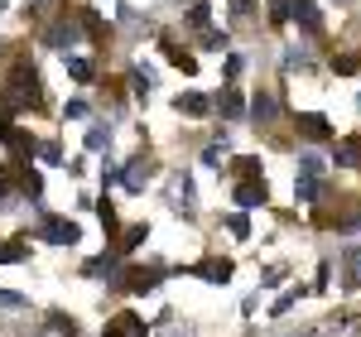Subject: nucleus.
Wrapping results in <instances>:
<instances>
[{
	"instance_id": "nucleus-1",
	"label": "nucleus",
	"mask_w": 361,
	"mask_h": 337,
	"mask_svg": "<svg viewBox=\"0 0 361 337\" xmlns=\"http://www.w3.org/2000/svg\"><path fill=\"white\" fill-rule=\"evenodd\" d=\"M82 34H87L82 15H63V20L49 29V44H54L58 54H68V49H78V44H82Z\"/></svg>"
},
{
	"instance_id": "nucleus-2",
	"label": "nucleus",
	"mask_w": 361,
	"mask_h": 337,
	"mask_svg": "<svg viewBox=\"0 0 361 337\" xmlns=\"http://www.w3.org/2000/svg\"><path fill=\"white\" fill-rule=\"evenodd\" d=\"M231 197H236V207H241V212H250V207H265L270 188H265V178H236Z\"/></svg>"
},
{
	"instance_id": "nucleus-3",
	"label": "nucleus",
	"mask_w": 361,
	"mask_h": 337,
	"mask_svg": "<svg viewBox=\"0 0 361 337\" xmlns=\"http://www.w3.org/2000/svg\"><path fill=\"white\" fill-rule=\"evenodd\" d=\"M149 178H154V164H149L145 154L121 168V188H126V193H145V183H149Z\"/></svg>"
},
{
	"instance_id": "nucleus-4",
	"label": "nucleus",
	"mask_w": 361,
	"mask_h": 337,
	"mask_svg": "<svg viewBox=\"0 0 361 337\" xmlns=\"http://www.w3.org/2000/svg\"><path fill=\"white\" fill-rule=\"evenodd\" d=\"M44 241H54V246H78L82 231H78V222H68V217H49V222H44Z\"/></svg>"
},
{
	"instance_id": "nucleus-5",
	"label": "nucleus",
	"mask_w": 361,
	"mask_h": 337,
	"mask_svg": "<svg viewBox=\"0 0 361 337\" xmlns=\"http://www.w3.org/2000/svg\"><path fill=\"white\" fill-rule=\"evenodd\" d=\"M173 207H178L183 217H193V212H197V188H193V178H188V168L173 173Z\"/></svg>"
},
{
	"instance_id": "nucleus-6",
	"label": "nucleus",
	"mask_w": 361,
	"mask_h": 337,
	"mask_svg": "<svg viewBox=\"0 0 361 337\" xmlns=\"http://www.w3.org/2000/svg\"><path fill=\"white\" fill-rule=\"evenodd\" d=\"M299 135H304V140H333V121H328V116H318V111H304L299 116Z\"/></svg>"
},
{
	"instance_id": "nucleus-7",
	"label": "nucleus",
	"mask_w": 361,
	"mask_h": 337,
	"mask_svg": "<svg viewBox=\"0 0 361 337\" xmlns=\"http://www.w3.org/2000/svg\"><path fill=\"white\" fill-rule=\"evenodd\" d=\"M15 102H20V106H25V102H34V106L44 102V97H39V78H34V68H25V63L15 68Z\"/></svg>"
},
{
	"instance_id": "nucleus-8",
	"label": "nucleus",
	"mask_w": 361,
	"mask_h": 337,
	"mask_svg": "<svg viewBox=\"0 0 361 337\" xmlns=\"http://www.w3.org/2000/svg\"><path fill=\"white\" fill-rule=\"evenodd\" d=\"M193 275H197V280H207V284H226V280H231V260H222V255H212V260H202V265H193Z\"/></svg>"
},
{
	"instance_id": "nucleus-9",
	"label": "nucleus",
	"mask_w": 361,
	"mask_h": 337,
	"mask_svg": "<svg viewBox=\"0 0 361 337\" xmlns=\"http://www.w3.org/2000/svg\"><path fill=\"white\" fill-rule=\"evenodd\" d=\"M102 337H149V328H145V318H135V313H121Z\"/></svg>"
},
{
	"instance_id": "nucleus-10",
	"label": "nucleus",
	"mask_w": 361,
	"mask_h": 337,
	"mask_svg": "<svg viewBox=\"0 0 361 337\" xmlns=\"http://www.w3.org/2000/svg\"><path fill=\"white\" fill-rule=\"evenodd\" d=\"M275 116H279V102L270 97V92H255V102H250V121H255V125H270Z\"/></svg>"
},
{
	"instance_id": "nucleus-11",
	"label": "nucleus",
	"mask_w": 361,
	"mask_h": 337,
	"mask_svg": "<svg viewBox=\"0 0 361 337\" xmlns=\"http://www.w3.org/2000/svg\"><path fill=\"white\" fill-rule=\"evenodd\" d=\"M173 106H178V116H207V111H212V97H202V92H183Z\"/></svg>"
},
{
	"instance_id": "nucleus-12",
	"label": "nucleus",
	"mask_w": 361,
	"mask_h": 337,
	"mask_svg": "<svg viewBox=\"0 0 361 337\" xmlns=\"http://www.w3.org/2000/svg\"><path fill=\"white\" fill-rule=\"evenodd\" d=\"M294 197H299V202H318V197H323V178L299 173V178H294Z\"/></svg>"
},
{
	"instance_id": "nucleus-13",
	"label": "nucleus",
	"mask_w": 361,
	"mask_h": 337,
	"mask_svg": "<svg viewBox=\"0 0 361 337\" xmlns=\"http://www.w3.org/2000/svg\"><path fill=\"white\" fill-rule=\"evenodd\" d=\"M299 173H308V178H323V173H328V159H323L318 149H304V154H299Z\"/></svg>"
},
{
	"instance_id": "nucleus-14",
	"label": "nucleus",
	"mask_w": 361,
	"mask_h": 337,
	"mask_svg": "<svg viewBox=\"0 0 361 337\" xmlns=\"http://www.w3.org/2000/svg\"><path fill=\"white\" fill-rule=\"evenodd\" d=\"M357 164H361V135L337 145V168H357Z\"/></svg>"
},
{
	"instance_id": "nucleus-15",
	"label": "nucleus",
	"mask_w": 361,
	"mask_h": 337,
	"mask_svg": "<svg viewBox=\"0 0 361 337\" xmlns=\"http://www.w3.org/2000/svg\"><path fill=\"white\" fill-rule=\"evenodd\" d=\"M154 284H159V270H130V275H126V289H135V294L154 289Z\"/></svg>"
},
{
	"instance_id": "nucleus-16",
	"label": "nucleus",
	"mask_w": 361,
	"mask_h": 337,
	"mask_svg": "<svg viewBox=\"0 0 361 337\" xmlns=\"http://www.w3.org/2000/svg\"><path fill=\"white\" fill-rule=\"evenodd\" d=\"M294 15H299V25H304V29H313V34H318L323 15H318V5H313V0H299V5H294Z\"/></svg>"
},
{
	"instance_id": "nucleus-17",
	"label": "nucleus",
	"mask_w": 361,
	"mask_h": 337,
	"mask_svg": "<svg viewBox=\"0 0 361 337\" xmlns=\"http://www.w3.org/2000/svg\"><path fill=\"white\" fill-rule=\"evenodd\" d=\"M217 106H222L226 121H241V116H246V102H241V92H222V102H217Z\"/></svg>"
},
{
	"instance_id": "nucleus-18",
	"label": "nucleus",
	"mask_w": 361,
	"mask_h": 337,
	"mask_svg": "<svg viewBox=\"0 0 361 337\" xmlns=\"http://www.w3.org/2000/svg\"><path fill=\"white\" fill-rule=\"evenodd\" d=\"M63 68L78 78V82H92V63L87 58H78V54H63Z\"/></svg>"
},
{
	"instance_id": "nucleus-19",
	"label": "nucleus",
	"mask_w": 361,
	"mask_h": 337,
	"mask_svg": "<svg viewBox=\"0 0 361 337\" xmlns=\"http://www.w3.org/2000/svg\"><path fill=\"white\" fill-rule=\"evenodd\" d=\"M164 54H169V63H173V68H183V73H197V58H188L183 49H178V44H169V39H164Z\"/></svg>"
},
{
	"instance_id": "nucleus-20",
	"label": "nucleus",
	"mask_w": 361,
	"mask_h": 337,
	"mask_svg": "<svg viewBox=\"0 0 361 337\" xmlns=\"http://www.w3.org/2000/svg\"><path fill=\"white\" fill-rule=\"evenodd\" d=\"M145 236H149V226H126V231H121V246H116V251H135V246H145Z\"/></svg>"
},
{
	"instance_id": "nucleus-21",
	"label": "nucleus",
	"mask_w": 361,
	"mask_h": 337,
	"mask_svg": "<svg viewBox=\"0 0 361 337\" xmlns=\"http://www.w3.org/2000/svg\"><path fill=\"white\" fill-rule=\"evenodd\" d=\"M87 149H92V154L111 149V130H106V125H92V130H87Z\"/></svg>"
},
{
	"instance_id": "nucleus-22",
	"label": "nucleus",
	"mask_w": 361,
	"mask_h": 337,
	"mask_svg": "<svg viewBox=\"0 0 361 337\" xmlns=\"http://www.w3.org/2000/svg\"><path fill=\"white\" fill-rule=\"evenodd\" d=\"M226 149H231V140H226V135H217V140L202 149V164H222V159H226Z\"/></svg>"
},
{
	"instance_id": "nucleus-23",
	"label": "nucleus",
	"mask_w": 361,
	"mask_h": 337,
	"mask_svg": "<svg viewBox=\"0 0 361 337\" xmlns=\"http://www.w3.org/2000/svg\"><path fill=\"white\" fill-rule=\"evenodd\" d=\"M347 280H352L347 289H357V284H361V246H347Z\"/></svg>"
},
{
	"instance_id": "nucleus-24",
	"label": "nucleus",
	"mask_w": 361,
	"mask_h": 337,
	"mask_svg": "<svg viewBox=\"0 0 361 337\" xmlns=\"http://www.w3.org/2000/svg\"><path fill=\"white\" fill-rule=\"evenodd\" d=\"M231 173H236V178H260V159H250V154H241V159L231 164Z\"/></svg>"
},
{
	"instance_id": "nucleus-25",
	"label": "nucleus",
	"mask_w": 361,
	"mask_h": 337,
	"mask_svg": "<svg viewBox=\"0 0 361 337\" xmlns=\"http://www.w3.org/2000/svg\"><path fill=\"white\" fill-rule=\"evenodd\" d=\"M97 217H102V226H106V231H121V222H116V207H111V197H102V207H97Z\"/></svg>"
},
{
	"instance_id": "nucleus-26",
	"label": "nucleus",
	"mask_w": 361,
	"mask_h": 337,
	"mask_svg": "<svg viewBox=\"0 0 361 337\" xmlns=\"http://www.w3.org/2000/svg\"><path fill=\"white\" fill-rule=\"evenodd\" d=\"M25 241H5V246H0V260H10V265H20V260H25Z\"/></svg>"
},
{
	"instance_id": "nucleus-27",
	"label": "nucleus",
	"mask_w": 361,
	"mask_h": 337,
	"mask_svg": "<svg viewBox=\"0 0 361 337\" xmlns=\"http://www.w3.org/2000/svg\"><path fill=\"white\" fill-rule=\"evenodd\" d=\"M226 231L246 241V236H250V222H246V212H231V217H226Z\"/></svg>"
},
{
	"instance_id": "nucleus-28",
	"label": "nucleus",
	"mask_w": 361,
	"mask_h": 337,
	"mask_svg": "<svg viewBox=\"0 0 361 337\" xmlns=\"http://www.w3.org/2000/svg\"><path fill=\"white\" fill-rule=\"evenodd\" d=\"M20 183H25V193H29V197H39V193H44V178H39L34 168H25V173H20Z\"/></svg>"
},
{
	"instance_id": "nucleus-29",
	"label": "nucleus",
	"mask_w": 361,
	"mask_h": 337,
	"mask_svg": "<svg viewBox=\"0 0 361 337\" xmlns=\"http://www.w3.org/2000/svg\"><path fill=\"white\" fill-rule=\"evenodd\" d=\"M294 304H299V289H289V294H279V299H275V309H270V313H275V318H284V313L294 309Z\"/></svg>"
},
{
	"instance_id": "nucleus-30",
	"label": "nucleus",
	"mask_w": 361,
	"mask_h": 337,
	"mask_svg": "<svg viewBox=\"0 0 361 337\" xmlns=\"http://www.w3.org/2000/svg\"><path fill=\"white\" fill-rule=\"evenodd\" d=\"M207 15H212V10H207V5L197 0L193 10H188V25H193V29H207Z\"/></svg>"
},
{
	"instance_id": "nucleus-31",
	"label": "nucleus",
	"mask_w": 361,
	"mask_h": 337,
	"mask_svg": "<svg viewBox=\"0 0 361 337\" xmlns=\"http://www.w3.org/2000/svg\"><path fill=\"white\" fill-rule=\"evenodd\" d=\"M357 68H361V63H357V58H352V54H347V58H333V73H342V78H352Z\"/></svg>"
},
{
	"instance_id": "nucleus-32",
	"label": "nucleus",
	"mask_w": 361,
	"mask_h": 337,
	"mask_svg": "<svg viewBox=\"0 0 361 337\" xmlns=\"http://www.w3.org/2000/svg\"><path fill=\"white\" fill-rule=\"evenodd\" d=\"M270 20H275V25L289 20V0H270Z\"/></svg>"
},
{
	"instance_id": "nucleus-33",
	"label": "nucleus",
	"mask_w": 361,
	"mask_h": 337,
	"mask_svg": "<svg viewBox=\"0 0 361 337\" xmlns=\"http://www.w3.org/2000/svg\"><path fill=\"white\" fill-rule=\"evenodd\" d=\"M0 304H5V309H25V299H20V294H10V289H0Z\"/></svg>"
}]
</instances>
